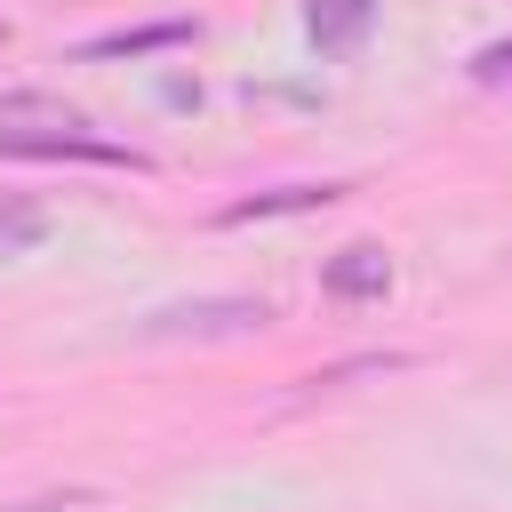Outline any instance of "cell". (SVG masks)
Instances as JSON below:
<instances>
[{"label":"cell","mask_w":512,"mask_h":512,"mask_svg":"<svg viewBox=\"0 0 512 512\" xmlns=\"http://www.w3.org/2000/svg\"><path fill=\"white\" fill-rule=\"evenodd\" d=\"M0 152H16V160H104V168H136L128 144L96 136V120L80 104L48 96V88L0 96Z\"/></svg>","instance_id":"6da1fadb"},{"label":"cell","mask_w":512,"mask_h":512,"mask_svg":"<svg viewBox=\"0 0 512 512\" xmlns=\"http://www.w3.org/2000/svg\"><path fill=\"white\" fill-rule=\"evenodd\" d=\"M272 320L264 296H200V304H160L136 320V336H256Z\"/></svg>","instance_id":"7a4b0ae2"},{"label":"cell","mask_w":512,"mask_h":512,"mask_svg":"<svg viewBox=\"0 0 512 512\" xmlns=\"http://www.w3.org/2000/svg\"><path fill=\"white\" fill-rule=\"evenodd\" d=\"M320 288H328V296H344V304L384 296V288H392V256H384V248H368V240H360V248H336V256L320 264Z\"/></svg>","instance_id":"3957f363"},{"label":"cell","mask_w":512,"mask_h":512,"mask_svg":"<svg viewBox=\"0 0 512 512\" xmlns=\"http://www.w3.org/2000/svg\"><path fill=\"white\" fill-rule=\"evenodd\" d=\"M368 24H376V0H312V8H304V32H312V48H320V56L360 48V40H368Z\"/></svg>","instance_id":"277c9868"},{"label":"cell","mask_w":512,"mask_h":512,"mask_svg":"<svg viewBox=\"0 0 512 512\" xmlns=\"http://www.w3.org/2000/svg\"><path fill=\"white\" fill-rule=\"evenodd\" d=\"M344 184H280V192H256V200H232L224 224H256V216H288V208H328Z\"/></svg>","instance_id":"5b68a950"},{"label":"cell","mask_w":512,"mask_h":512,"mask_svg":"<svg viewBox=\"0 0 512 512\" xmlns=\"http://www.w3.org/2000/svg\"><path fill=\"white\" fill-rule=\"evenodd\" d=\"M176 40H192V24H184V16H168V24H136V32H104V40H88L80 56H88V64H104V56H144V48H176Z\"/></svg>","instance_id":"8992f818"},{"label":"cell","mask_w":512,"mask_h":512,"mask_svg":"<svg viewBox=\"0 0 512 512\" xmlns=\"http://www.w3.org/2000/svg\"><path fill=\"white\" fill-rule=\"evenodd\" d=\"M40 232H48V216L32 200H0V256H24Z\"/></svg>","instance_id":"52a82bcc"},{"label":"cell","mask_w":512,"mask_h":512,"mask_svg":"<svg viewBox=\"0 0 512 512\" xmlns=\"http://www.w3.org/2000/svg\"><path fill=\"white\" fill-rule=\"evenodd\" d=\"M472 80H480V88H496V96H512V40L472 48Z\"/></svg>","instance_id":"ba28073f"},{"label":"cell","mask_w":512,"mask_h":512,"mask_svg":"<svg viewBox=\"0 0 512 512\" xmlns=\"http://www.w3.org/2000/svg\"><path fill=\"white\" fill-rule=\"evenodd\" d=\"M16 512H104L96 496H40V504H16Z\"/></svg>","instance_id":"9c48e42d"}]
</instances>
